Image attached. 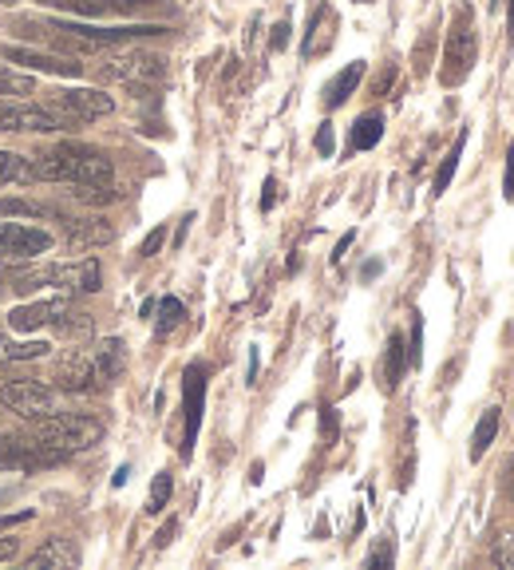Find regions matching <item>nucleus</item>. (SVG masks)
<instances>
[{
  "label": "nucleus",
  "mask_w": 514,
  "mask_h": 570,
  "mask_svg": "<svg viewBox=\"0 0 514 570\" xmlns=\"http://www.w3.org/2000/svg\"><path fill=\"white\" fill-rule=\"evenodd\" d=\"M32 159V171H36V183H68V187H87V183H112L115 163L103 155L100 147L87 143H60L48 147V151H36Z\"/></svg>",
  "instance_id": "obj_1"
},
{
  "label": "nucleus",
  "mask_w": 514,
  "mask_h": 570,
  "mask_svg": "<svg viewBox=\"0 0 514 570\" xmlns=\"http://www.w3.org/2000/svg\"><path fill=\"white\" fill-rule=\"evenodd\" d=\"M28 432L48 440L51 447H60L68 460H72L75 452H87V447H95L103 440L100 420H92V416H83V412H60V408L51 416H44V420H32Z\"/></svg>",
  "instance_id": "obj_2"
},
{
  "label": "nucleus",
  "mask_w": 514,
  "mask_h": 570,
  "mask_svg": "<svg viewBox=\"0 0 514 570\" xmlns=\"http://www.w3.org/2000/svg\"><path fill=\"white\" fill-rule=\"evenodd\" d=\"M63 460L68 456L60 447H51L36 432H0V472L28 476V472H44V467H56Z\"/></svg>",
  "instance_id": "obj_3"
},
{
  "label": "nucleus",
  "mask_w": 514,
  "mask_h": 570,
  "mask_svg": "<svg viewBox=\"0 0 514 570\" xmlns=\"http://www.w3.org/2000/svg\"><path fill=\"white\" fill-rule=\"evenodd\" d=\"M51 100H44V107L60 115L68 131H80L83 124H95L103 115L115 112V100L100 88H60V92H48Z\"/></svg>",
  "instance_id": "obj_4"
},
{
  "label": "nucleus",
  "mask_w": 514,
  "mask_h": 570,
  "mask_svg": "<svg viewBox=\"0 0 514 570\" xmlns=\"http://www.w3.org/2000/svg\"><path fill=\"white\" fill-rule=\"evenodd\" d=\"M475 56H479V40H475V21H471V9H459L452 21V32H447V48H443V72L440 80L447 88L463 83L471 75L475 68Z\"/></svg>",
  "instance_id": "obj_5"
},
{
  "label": "nucleus",
  "mask_w": 514,
  "mask_h": 570,
  "mask_svg": "<svg viewBox=\"0 0 514 570\" xmlns=\"http://www.w3.org/2000/svg\"><path fill=\"white\" fill-rule=\"evenodd\" d=\"M0 131L4 136H51V131H68V124L44 104L0 100Z\"/></svg>",
  "instance_id": "obj_6"
},
{
  "label": "nucleus",
  "mask_w": 514,
  "mask_h": 570,
  "mask_svg": "<svg viewBox=\"0 0 514 570\" xmlns=\"http://www.w3.org/2000/svg\"><path fill=\"white\" fill-rule=\"evenodd\" d=\"M51 388L56 393H95L103 388V376H100V364H95L92 349H68V353L56 361V373H51Z\"/></svg>",
  "instance_id": "obj_7"
},
{
  "label": "nucleus",
  "mask_w": 514,
  "mask_h": 570,
  "mask_svg": "<svg viewBox=\"0 0 514 570\" xmlns=\"http://www.w3.org/2000/svg\"><path fill=\"white\" fill-rule=\"evenodd\" d=\"M0 405L16 412L21 420H44V416L56 412V388L51 384H40V381H9L0 388Z\"/></svg>",
  "instance_id": "obj_8"
},
{
  "label": "nucleus",
  "mask_w": 514,
  "mask_h": 570,
  "mask_svg": "<svg viewBox=\"0 0 514 570\" xmlns=\"http://www.w3.org/2000/svg\"><path fill=\"white\" fill-rule=\"evenodd\" d=\"M95 75L115 83H154L166 75V60L154 53H119L112 60H103V68H95Z\"/></svg>",
  "instance_id": "obj_9"
},
{
  "label": "nucleus",
  "mask_w": 514,
  "mask_h": 570,
  "mask_svg": "<svg viewBox=\"0 0 514 570\" xmlns=\"http://www.w3.org/2000/svg\"><path fill=\"white\" fill-rule=\"evenodd\" d=\"M51 246V234L24 222H0V261H32Z\"/></svg>",
  "instance_id": "obj_10"
},
{
  "label": "nucleus",
  "mask_w": 514,
  "mask_h": 570,
  "mask_svg": "<svg viewBox=\"0 0 514 570\" xmlns=\"http://www.w3.org/2000/svg\"><path fill=\"white\" fill-rule=\"evenodd\" d=\"M68 310H72V301L68 298L28 301V305H16V310L9 313V325L16 333H36V329H44V325H56Z\"/></svg>",
  "instance_id": "obj_11"
},
{
  "label": "nucleus",
  "mask_w": 514,
  "mask_h": 570,
  "mask_svg": "<svg viewBox=\"0 0 514 570\" xmlns=\"http://www.w3.org/2000/svg\"><path fill=\"white\" fill-rule=\"evenodd\" d=\"M56 222H60L63 239H68L72 249H87V246L112 242V222H103V218H95V214H68V210H60Z\"/></svg>",
  "instance_id": "obj_12"
},
{
  "label": "nucleus",
  "mask_w": 514,
  "mask_h": 570,
  "mask_svg": "<svg viewBox=\"0 0 514 570\" xmlns=\"http://www.w3.org/2000/svg\"><path fill=\"white\" fill-rule=\"evenodd\" d=\"M48 286H60L68 293H95L103 286V270L95 258L72 261V266H48Z\"/></svg>",
  "instance_id": "obj_13"
},
{
  "label": "nucleus",
  "mask_w": 514,
  "mask_h": 570,
  "mask_svg": "<svg viewBox=\"0 0 514 570\" xmlns=\"http://www.w3.org/2000/svg\"><path fill=\"white\" fill-rule=\"evenodd\" d=\"M202 393H206V373L202 364H190L183 381V400H186V435H183V456L190 460L195 452V435L198 424H202Z\"/></svg>",
  "instance_id": "obj_14"
},
{
  "label": "nucleus",
  "mask_w": 514,
  "mask_h": 570,
  "mask_svg": "<svg viewBox=\"0 0 514 570\" xmlns=\"http://www.w3.org/2000/svg\"><path fill=\"white\" fill-rule=\"evenodd\" d=\"M4 60L16 63V68H32V72H48V75H83L80 60L72 56H51V53H36V48H4Z\"/></svg>",
  "instance_id": "obj_15"
},
{
  "label": "nucleus",
  "mask_w": 514,
  "mask_h": 570,
  "mask_svg": "<svg viewBox=\"0 0 514 570\" xmlns=\"http://www.w3.org/2000/svg\"><path fill=\"white\" fill-rule=\"evenodd\" d=\"M80 562V550L68 539H48L36 555H28V570H60V567H75Z\"/></svg>",
  "instance_id": "obj_16"
},
{
  "label": "nucleus",
  "mask_w": 514,
  "mask_h": 570,
  "mask_svg": "<svg viewBox=\"0 0 514 570\" xmlns=\"http://www.w3.org/2000/svg\"><path fill=\"white\" fill-rule=\"evenodd\" d=\"M360 80H364V60H352L349 68L332 75V83L325 88V107H340V104H344V100L357 92Z\"/></svg>",
  "instance_id": "obj_17"
},
{
  "label": "nucleus",
  "mask_w": 514,
  "mask_h": 570,
  "mask_svg": "<svg viewBox=\"0 0 514 570\" xmlns=\"http://www.w3.org/2000/svg\"><path fill=\"white\" fill-rule=\"evenodd\" d=\"M12 183H36V171H32L28 155H16V151H0V187H12Z\"/></svg>",
  "instance_id": "obj_18"
},
{
  "label": "nucleus",
  "mask_w": 514,
  "mask_h": 570,
  "mask_svg": "<svg viewBox=\"0 0 514 570\" xmlns=\"http://www.w3.org/2000/svg\"><path fill=\"white\" fill-rule=\"evenodd\" d=\"M0 218H60V207L36 198H0Z\"/></svg>",
  "instance_id": "obj_19"
},
{
  "label": "nucleus",
  "mask_w": 514,
  "mask_h": 570,
  "mask_svg": "<svg viewBox=\"0 0 514 570\" xmlns=\"http://www.w3.org/2000/svg\"><path fill=\"white\" fill-rule=\"evenodd\" d=\"M95 353V364H100V376H103V384H112L115 376L124 373V341H119V337H112V341H100L92 349Z\"/></svg>",
  "instance_id": "obj_20"
},
{
  "label": "nucleus",
  "mask_w": 514,
  "mask_h": 570,
  "mask_svg": "<svg viewBox=\"0 0 514 570\" xmlns=\"http://www.w3.org/2000/svg\"><path fill=\"white\" fill-rule=\"evenodd\" d=\"M384 139V115H360L352 124V151H372Z\"/></svg>",
  "instance_id": "obj_21"
},
{
  "label": "nucleus",
  "mask_w": 514,
  "mask_h": 570,
  "mask_svg": "<svg viewBox=\"0 0 514 570\" xmlns=\"http://www.w3.org/2000/svg\"><path fill=\"white\" fill-rule=\"evenodd\" d=\"M183 322H186V305L178 298H163L159 305H154V333H159V337L175 333Z\"/></svg>",
  "instance_id": "obj_22"
},
{
  "label": "nucleus",
  "mask_w": 514,
  "mask_h": 570,
  "mask_svg": "<svg viewBox=\"0 0 514 570\" xmlns=\"http://www.w3.org/2000/svg\"><path fill=\"white\" fill-rule=\"evenodd\" d=\"M36 92V80L21 68H4L0 63V100H21V95Z\"/></svg>",
  "instance_id": "obj_23"
},
{
  "label": "nucleus",
  "mask_w": 514,
  "mask_h": 570,
  "mask_svg": "<svg viewBox=\"0 0 514 570\" xmlns=\"http://www.w3.org/2000/svg\"><path fill=\"white\" fill-rule=\"evenodd\" d=\"M494 435H499V408H487L483 420L475 424V435H471V460L487 456V447L494 444Z\"/></svg>",
  "instance_id": "obj_24"
},
{
  "label": "nucleus",
  "mask_w": 514,
  "mask_h": 570,
  "mask_svg": "<svg viewBox=\"0 0 514 570\" xmlns=\"http://www.w3.org/2000/svg\"><path fill=\"white\" fill-rule=\"evenodd\" d=\"M463 147H467V131H459V139L452 143V151L443 155V166L435 171V195H443V190L452 187V178H455V166H459V159H463Z\"/></svg>",
  "instance_id": "obj_25"
},
{
  "label": "nucleus",
  "mask_w": 514,
  "mask_h": 570,
  "mask_svg": "<svg viewBox=\"0 0 514 570\" xmlns=\"http://www.w3.org/2000/svg\"><path fill=\"white\" fill-rule=\"evenodd\" d=\"M72 198L80 207H107V202L119 198V190L112 183H87V187H72Z\"/></svg>",
  "instance_id": "obj_26"
},
{
  "label": "nucleus",
  "mask_w": 514,
  "mask_h": 570,
  "mask_svg": "<svg viewBox=\"0 0 514 570\" xmlns=\"http://www.w3.org/2000/svg\"><path fill=\"white\" fill-rule=\"evenodd\" d=\"M40 4L72 12V16H103V12H112V0H40Z\"/></svg>",
  "instance_id": "obj_27"
},
{
  "label": "nucleus",
  "mask_w": 514,
  "mask_h": 570,
  "mask_svg": "<svg viewBox=\"0 0 514 570\" xmlns=\"http://www.w3.org/2000/svg\"><path fill=\"white\" fill-rule=\"evenodd\" d=\"M404 364H408V349H404V337H400V333H392V337H388V388H392V384H400Z\"/></svg>",
  "instance_id": "obj_28"
},
{
  "label": "nucleus",
  "mask_w": 514,
  "mask_h": 570,
  "mask_svg": "<svg viewBox=\"0 0 514 570\" xmlns=\"http://www.w3.org/2000/svg\"><path fill=\"white\" fill-rule=\"evenodd\" d=\"M166 499H171V476L159 472L154 484H151V503H147V515H159V511L166 508Z\"/></svg>",
  "instance_id": "obj_29"
},
{
  "label": "nucleus",
  "mask_w": 514,
  "mask_h": 570,
  "mask_svg": "<svg viewBox=\"0 0 514 570\" xmlns=\"http://www.w3.org/2000/svg\"><path fill=\"white\" fill-rule=\"evenodd\" d=\"M163 242H166V226H154L143 239V246H139V254H143V258H154V254L163 249Z\"/></svg>",
  "instance_id": "obj_30"
},
{
  "label": "nucleus",
  "mask_w": 514,
  "mask_h": 570,
  "mask_svg": "<svg viewBox=\"0 0 514 570\" xmlns=\"http://www.w3.org/2000/svg\"><path fill=\"white\" fill-rule=\"evenodd\" d=\"M491 559L503 562V567H514V539L511 535H499V543H494V550H491Z\"/></svg>",
  "instance_id": "obj_31"
},
{
  "label": "nucleus",
  "mask_w": 514,
  "mask_h": 570,
  "mask_svg": "<svg viewBox=\"0 0 514 570\" xmlns=\"http://www.w3.org/2000/svg\"><path fill=\"white\" fill-rule=\"evenodd\" d=\"M332 147H337V136H332V124H320V127H317V155L329 159V155H332Z\"/></svg>",
  "instance_id": "obj_32"
},
{
  "label": "nucleus",
  "mask_w": 514,
  "mask_h": 570,
  "mask_svg": "<svg viewBox=\"0 0 514 570\" xmlns=\"http://www.w3.org/2000/svg\"><path fill=\"white\" fill-rule=\"evenodd\" d=\"M503 198H506V202H514V143H511V151H506V178H503Z\"/></svg>",
  "instance_id": "obj_33"
},
{
  "label": "nucleus",
  "mask_w": 514,
  "mask_h": 570,
  "mask_svg": "<svg viewBox=\"0 0 514 570\" xmlns=\"http://www.w3.org/2000/svg\"><path fill=\"white\" fill-rule=\"evenodd\" d=\"M278 207V178H266V195H261V210H273Z\"/></svg>",
  "instance_id": "obj_34"
},
{
  "label": "nucleus",
  "mask_w": 514,
  "mask_h": 570,
  "mask_svg": "<svg viewBox=\"0 0 514 570\" xmlns=\"http://www.w3.org/2000/svg\"><path fill=\"white\" fill-rule=\"evenodd\" d=\"M16 550H21V539H9V535H0V562L16 559Z\"/></svg>",
  "instance_id": "obj_35"
},
{
  "label": "nucleus",
  "mask_w": 514,
  "mask_h": 570,
  "mask_svg": "<svg viewBox=\"0 0 514 570\" xmlns=\"http://www.w3.org/2000/svg\"><path fill=\"white\" fill-rule=\"evenodd\" d=\"M388 562H392V547L388 543H381V547L369 555V567H388Z\"/></svg>",
  "instance_id": "obj_36"
},
{
  "label": "nucleus",
  "mask_w": 514,
  "mask_h": 570,
  "mask_svg": "<svg viewBox=\"0 0 514 570\" xmlns=\"http://www.w3.org/2000/svg\"><path fill=\"white\" fill-rule=\"evenodd\" d=\"M285 44H289V24H278V28H273V36H269V48H273V53H281Z\"/></svg>",
  "instance_id": "obj_37"
},
{
  "label": "nucleus",
  "mask_w": 514,
  "mask_h": 570,
  "mask_svg": "<svg viewBox=\"0 0 514 570\" xmlns=\"http://www.w3.org/2000/svg\"><path fill=\"white\" fill-rule=\"evenodd\" d=\"M320 428H325V440H332V435H337V408H325V420H320Z\"/></svg>",
  "instance_id": "obj_38"
},
{
  "label": "nucleus",
  "mask_w": 514,
  "mask_h": 570,
  "mask_svg": "<svg viewBox=\"0 0 514 570\" xmlns=\"http://www.w3.org/2000/svg\"><path fill=\"white\" fill-rule=\"evenodd\" d=\"M12 349H16V341L0 333V364H12Z\"/></svg>",
  "instance_id": "obj_39"
},
{
  "label": "nucleus",
  "mask_w": 514,
  "mask_h": 570,
  "mask_svg": "<svg viewBox=\"0 0 514 570\" xmlns=\"http://www.w3.org/2000/svg\"><path fill=\"white\" fill-rule=\"evenodd\" d=\"M352 239H357V234H352V230H349V234H344V239L337 242V249H332V261H340V258H344V249L352 246Z\"/></svg>",
  "instance_id": "obj_40"
},
{
  "label": "nucleus",
  "mask_w": 514,
  "mask_h": 570,
  "mask_svg": "<svg viewBox=\"0 0 514 570\" xmlns=\"http://www.w3.org/2000/svg\"><path fill=\"white\" fill-rule=\"evenodd\" d=\"M175 531H178V523H166V527L159 531V547H166V543L175 539Z\"/></svg>",
  "instance_id": "obj_41"
},
{
  "label": "nucleus",
  "mask_w": 514,
  "mask_h": 570,
  "mask_svg": "<svg viewBox=\"0 0 514 570\" xmlns=\"http://www.w3.org/2000/svg\"><path fill=\"white\" fill-rule=\"evenodd\" d=\"M135 4H154V0H112V9H135Z\"/></svg>",
  "instance_id": "obj_42"
},
{
  "label": "nucleus",
  "mask_w": 514,
  "mask_h": 570,
  "mask_svg": "<svg viewBox=\"0 0 514 570\" xmlns=\"http://www.w3.org/2000/svg\"><path fill=\"white\" fill-rule=\"evenodd\" d=\"M12 286V270H0V293H9Z\"/></svg>",
  "instance_id": "obj_43"
},
{
  "label": "nucleus",
  "mask_w": 514,
  "mask_h": 570,
  "mask_svg": "<svg viewBox=\"0 0 514 570\" xmlns=\"http://www.w3.org/2000/svg\"><path fill=\"white\" fill-rule=\"evenodd\" d=\"M511 36H514V0H511Z\"/></svg>",
  "instance_id": "obj_44"
},
{
  "label": "nucleus",
  "mask_w": 514,
  "mask_h": 570,
  "mask_svg": "<svg viewBox=\"0 0 514 570\" xmlns=\"http://www.w3.org/2000/svg\"><path fill=\"white\" fill-rule=\"evenodd\" d=\"M0 4H4V9H9V4H21V0H0Z\"/></svg>",
  "instance_id": "obj_45"
}]
</instances>
